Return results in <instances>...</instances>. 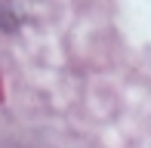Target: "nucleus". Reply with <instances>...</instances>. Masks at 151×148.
I'll use <instances>...</instances> for the list:
<instances>
[]
</instances>
